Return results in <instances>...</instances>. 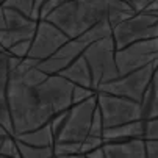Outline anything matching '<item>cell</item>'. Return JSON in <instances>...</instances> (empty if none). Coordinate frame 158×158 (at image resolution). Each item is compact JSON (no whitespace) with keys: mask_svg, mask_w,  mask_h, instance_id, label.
<instances>
[{"mask_svg":"<svg viewBox=\"0 0 158 158\" xmlns=\"http://www.w3.org/2000/svg\"><path fill=\"white\" fill-rule=\"evenodd\" d=\"M3 50H6V49H5V47L2 46V44H0V52H3Z\"/></svg>","mask_w":158,"mask_h":158,"instance_id":"cell-35","label":"cell"},{"mask_svg":"<svg viewBox=\"0 0 158 158\" xmlns=\"http://www.w3.org/2000/svg\"><path fill=\"white\" fill-rule=\"evenodd\" d=\"M152 85L155 88V91H158V66L155 67V74H153V80H152Z\"/></svg>","mask_w":158,"mask_h":158,"instance_id":"cell-34","label":"cell"},{"mask_svg":"<svg viewBox=\"0 0 158 158\" xmlns=\"http://www.w3.org/2000/svg\"><path fill=\"white\" fill-rule=\"evenodd\" d=\"M13 136L19 143L35 146V147H49V146H53V143H55V135H53L50 124H46V125L35 128V130H30V131L13 135Z\"/></svg>","mask_w":158,"mask_h":158,"instance_id":"cell-16","label":"cell"},{"mask_svg":"<svg viewBox=\"0 0 158 158\" xmlns=\"http://www.w3.org/2000/svg\"><path fill=\"white\" fill-rule=\"evenodd\" d=\"M105 144V139L102 136H93V135H88V136L85 138V141L81 143V149H80V153H88L91 152L100 146Z\"/></svg>","mask_w":158,"mask_h":158,"instance_id":"cell-25","label":"cell"},{"mask_svg":"<svg viewBox=\"0 0 158 158\" xmlns=\"http://www.w3.org/2000/svg\"><path fill=\"white\" fill-rule=\"evenodd\" d=\"M146 130V121H133L122 125H114L103 130V139L108 141H124V139H133V138H144Z\"/></svg>","mask_w":158,"mask_h":158,"instance_id":"cell-14","label":"cell"},{"mask_svg":"<svg viewBox=\"0 0 158 158\" xmlns=\"http://www.w3.org/2000/svg\"><path fill=\"white\" fill-rule=\"evenodd\" d=\"M152 38H158V14L150 11L135 13L113 28L116 49H122L131 42Z\"/></svg>","mask_w":158,"mask_h":158,"instance_id":"cell-4","label":"cell"},{"mask_svg":"<svg viewBox=\"0 0 158 158\" xmlns=\"http://www.w3.org/2000/svg\"><path fill=\"white\" fill-rule=\"evenodd\" d=\"M71 38L67 36L64 31H61L56 25L46 19H39L38 28L35 33V38L31 39V47L28 52V56L42 61L53 55L64 42H67Z\"/></svg>","mask_w":158,"mask_h":158,"instance_id":"cell-10","label":"cell"},{"mask_svg":"<svg viewBox=\"0 0 158 158\" xmlns=\"http://www.w3.org/2000/svg\"><path fill=\"white\" fill-rule=\"evenodd\" d=\"M116 50L118 49L113 36L96 41L85 49L83 56L86 58L89 69H91L93 85L96 91L100 85L121 77V72L116 64Z\"/></svg>","mask_w":158,"mask_h":158,"instance_id":"cell-3","label":"cell"},{"mask_svg":"<svg viewBox=\"0 0 158 158\" xmlns=\"http://www.w3.org/2000/svg\"><path fill=\"white\" fill-rule=\"evenodd\" d=\"M67 114H69V110H64V111H61V113H56V114L50 119V127H52V130H53V135H55V138H56V135L61 131V128L64 127V124H66V119H67Z\"/></svg>","mask_w":158,"mask_h":158,"instance_id":"cell-28","label":"cell"},{"mask_svg":"<svg viewBox=\"0 0 158 158\" xmlns=\"http://www.w3.org/2000/svg\"><path fill=\"white\" fill-rule=\"evenodd\" d=\"M141 106H143V119L144 121L158 118V91H155L153 85H150L149 89L146 91Z\"/></svg>","mask_w":158,"mask_h":158,"instance_id":"cell-18","label":"cell"},{"mask_svg":"<svg viewBox=\"0 0 158 158\" xmlns=\"http://www.w3.org/2000/svg\"><path fill=\"white\" fill-rule=\"evenodd\" d=\"M3 11L6 19V30L10 31L13 44L20 41H31L35 38L39 20L10 6H3Z\"/></svg>","mask_w":158,"mask_h":158,"instance_id":"cell-12","label":"cell"},{"mask_svg":"<svg viewBox=\"0 0 158 158\" xmlns=\"http://www.w3.org/2000/svg\"><path fill=\"white\" fill-rule=\"evenodd\" d=\"M0 155H3L5 158H22L19 152V144L13 135L5 138V141L0 146Z\"/></svg>","mask_w":158,"mask_h":158,"instance_id":"cell-22","label":"cell"},{"mask_svg":"<svg viewBox=\"0 0 158 158\" xmlns=\"http://www.w3.org/2000/svg\"><path fill=\"white\" fill-rule=\"evenodd\" d=\"M3 6L14 8L20 13H24L30 17H33V6H35V0H3Z\"/></svg>","mask_w":158,"mask_h":158,"instance_id":"cell-23","label":"cell"},{"mask_svg":"<svg viewBox=\"0 0 158 158\" xmlns=\"http://www.w3.org/2000/svg\"><path fill=\"white\" fill-rule=\"evenodd\" d=\"M19 152L22 158H56L55 152H53V146L49 147H35V146H28L24 143H19Z\"/></svg>","mask_w":158,"mask_h":158,"instance_id":"cell-20","label":"cell"},{"mask_svg":"<svg viewBox=\"0 0 158 158\" xmlns=\"http://www.w3.org/2000/svg\"><path fill=\"white\" fill-rule=\"evenodd\" d=\"M63 2H69V0H63Z\"/></svg>","mask_w":158,"mask_h":158,"instance_id":"cell-37","label":"cell"},{"mask_svg":"<svg viewBox=\"0 0 158 158\" xmlns=\"http://www.w3.org/2000/svg\"><path fill=\"white\" fill-rule=\"evenodd\" d=\"M97 108V94L89 97L83 102L74 103L69 108L66 124L61 131L56 135L55 141H75L83 143L85 138L89 135L93 124V118Z\"/></svg>","mask_w":158,"mask_h":158,"instance_id":"cell-7","label":"cell"},{"mask_svg":"<svg viewBox=\"0 0 158 158\" xmlns=\"http://www.w3.org/2000/svg\"><path fill=\"white\" fill-rule=\"evenodd\" d=\"M103 150L106 158H147L144 138L108 141L103 144Z\"/></svg>","mask_w":158,"mask_h":158,"instance_id":"cell-13","label":"cell"},{"mask_svg":"<svg viewBox=\"0 0 158 158\" xmlns=\"http://www.w3.org/2000/svg\"><path fill=\"white\" fill-rule=\"evenodd\" d=\"M144 138L146 139H158V118L146 121Z\"/></svg>","mask_w":158,"mask_h":158,"instance_id":"cell-29","label":"cell"},{"mask_svg":"<svg viewBox=\"0 0 158 158\" xmlns=\"http://www.w3.org/2000/svg\"><path fill=\"white\" fill-rule=\"evenodd\" d=\"M113 36V25L110 24L108 17L102 19L100 22L94 24L91 28H88L83 35L78 36V39H81L85 44H93L96 41H100V39H105V38H110Z\"/></svg>","mask_w":158,"mask_h":158,"instance_id":"cell-17","label":"cell"},{"mask_svg":"<svg viewBox=\"0 0 158 158\" xmlns=\"http://www.w3.org/2000/svg\"><path fill=\"white\" fill-rule=\"evenodd\" d=\"M97 106L102 113L105 128L143 119L141 102L128 97L97 91Z\"/></svg>","mask_w":158,"mask_h":158,"instance_id":"cell-5","label":"cell"},{"mask_svg":"<svg viewBox=\"0 0 158 158\" xmlns=\"http://www.w3.org/2000/svg\"><path fill=\"white\" fill-rule=\"evenodd\" d=\"M103 130H105L103 118H102V113H100V110L97 106L96 108V113H94V118H93V124H91L89 135H93V136H102L103 138Z\"/></svg>","mask_w":158,"mask_h":158,"instance_id":"cell-26","label":"cell"},{"mask_svg":"<svg viewBox=\"0 0 158 158\" xmlns=\"http://www.w3.org/2000/svg\"><path fill=\"white\" fill-rule=\"evenodd\" d=\"M33 89H35L39 102L49 111H52L53 116L56 113L69 110L72 106L74 83L64 78L61 74L49 75L42 83L33 86Z\"/></svg>","mask_w":158,"mask_h":158,"instance_id":"cell-8","label":"cell"},{"mask_svg":"<svg viewBox=\"0 0 158 158\" xmlns=\"http://www.w3.org/2000/svg\"><path fill=\"white\" fill-rule=\"evenodd\" d=\"M88 158H106L105 156V150H103V146H100V147H97V149H94V150H91V152H88V153H85Z\"/></svg>","mask_w":158,"mask_h":158,"instance_id":"cell-32","label":"cell"},{"mask_svg":"<svg viewBox=\"0 0 158 158\" xmlns=\"http://www.w3.org/2000/svg\"><path fill=\"white\" fill-rule=\"evenodd\" d=\"M6 28V19H5V11H3V5H0V30Z\"/></svg>","mask_w":158,"mask_h":158,"instance_id":"cell-33","label":"cell"},{"mask_svg":"<svg viewBox=\"0 0 158 158\" xmlns=\"http://www.w3.org/2000/svg\"><path fill=\"white\" fill-rule=\"evenodd\" d=\"M94 94H97V91L93 89V88H85V86L74 85V89H72V105L78 103V102H83V100H86L89 97H93Z\"/></svg>","mask_w":158,"mask_h":158,"instance_id":"cell-24","label":"cell"},{"mask_svg":"<svg viewBox=\"0 0 158 158\" xmlns=\"http://www.w3.org/2000/svg\"><path fill=\"white\" fill-rule=\"evenodd\" d=\"M64 78H67L69 81H72L74 85H78V86H85V88H93L94 89V85H93V74H91V69H89V64L86 61V58L83 55H80L77 60H74L69 66L63 69L60 72Z\"/></svg>","mask_w":158,"mask_h":158,"instance_id":"cell-15","label":"cell"},{"mask_svg":"<svg viewBox=\"0 0 158 158\" xmlns=\"http://www.w3.org/2000/svg\"><path fill=\"white\" fill-rule=\"evenodd\" d=\"M2 3H3V0H0V5H2Z\"/></svg>","mask_w":158,"mask_h":158,"instance_id":"cell-36","label":"cell"},{"mask_svg":"<svg viewBox=\"0 0 158 158\" xmlns=\"http://www.w3.org/2000/svg\"><path fill=\"white\" fill-rule=\"evenodd\" d=\"M116 2L118 0H69L49 13L46 20L52 22L71 39H74L102 19L108 17L111 6Z\"/></svg>","mask_w":158,"mask_h":158,"instance_id":"cell-1","label":"cell"},{"mask_svg":"<svg viewBox=\"0 0 158 158\" xmlns=\"http://www.w3.org/2000/svg\"><path fill=\"white\" fill-rule=\"evenodd\" d=\"M152 3V0H135V3H133V10L135 11H144L149 5Z\"/></svg>","mask_w":158,"mask_h":158,"instance_id":"cell-31","label":"cell"},{"mask_svg":"<svg viewBox=\"0 0 158 158\" xmlns=\"http://www.w3.org/2000/svg\"><path fill=\"white\" fill-rule=\"evenodd\" d=\"M0 124L11 135H14V125H13L11 110L8 102V88H0Z\"/></svg>","mask_w":158,"mask_h":158,"instance_id":"cell-19","label":"cell"},{"mask_svg":"<svg viewBox=\"0 0 158 158\" xmlns=\"http://www.w3.org/2000/svg\"><path fill=\"white\" fill-rule=\"evenodd\" d=\"M81 143L75 141H55L53 143V152L56 158H69L75 153H80Z\"/></svg>","mask_w":158,"mask_h":158,"instance_id":"cell-21","label":"cell"},{"mask_svg":"<svg viewBox=\"0 0 158 158\" xmlns=\"http://www.w3.org/2000/svg\"><path fill=\"white\" fill-rule=\"evenodd\" d=\"M158 61V38L131 42L116 50V64L121 75Z\"/></svg>","mask_w":158,"mask_h":158,"instance_id":"cell-9","label":"cell"},{"mask_svg":"<svg viewBox=\"0 0 158 158\" xmlns=\"http://www.w3.org/2000/svg\"><path fill=\"white\" fill-rule=\"evenodd\" d=\"M30 47H31V41H20V42H16L8 49V52L14 56H19V58H25L28 56V52H30Z\"/></svg>","mask_w":158,"mask_h":158,"instance_id":"cell-27","label":"cell"},{"mask_svg":"<svg viewBox=\"0 0 158 158\" xmlns=\"http://www.w3.org/2000/svg\"><path fill=\"white\" fill-rule=\"evenodd\" d=\"M63 3V0H46V3L42 5V8H41V11H39V19H46V16L49 14V13H52L58 5H61Z\"/></svg>","mask_w":158,"mask_h":158,"instance_id":"cell-30","label":"cell"},{"mask_svg":"<svg viewBox=\"0 0 158 158\" xmlns=\"http://www.w3.org/2000/svg\"><path fill=\"white\" fill-rule=\"evenodd\" d=\"M8 102L14 125V135L39 128L49 124L53 118V113L39 102L35 89L24 85L19 77L11 74L8 83Z\"/></svg>","mask_w":158,"mask_h":158,"instance_id":"cell-2","label":"cell"},{"mask_svg":"<svg viewBox=\"0 0 158 158\" xmlns=\"http://www.w3.org/2000/svg\"><path fill=\"white\" fill-rule=\"evenodd\" d=\"M88 47V44H85L81 39L74 38L69 39L67 42H64L63 46L49 58L39 61L38 67L41 71H44L47 75H53V74H60L63 69H66L74 60H77L80 55H83L85 49Z\"/></svg>","mask_w":158,"mask_h":158,"instance_id":"cell-11","label":"cell"},{"mask_svg":"<svg viewBox=\"0 0 158 158\" xmlns=\"http://www.w3.org/2000/svg\"><path fill=\"white\" fill-rule=\"evenodd\" d=\"M156 66H158V61L152 63V64H147V66L133 71L130 74L121 75L116 80L100 85L97 88V91L116 94V96H122V97H128V99H133L136 102H143V97H144L146 91L152 85Z\"/></svg>","mask_w":158,"mask_h":158,"instance_id":"cell-6","label":"cell"}]
</instances>
